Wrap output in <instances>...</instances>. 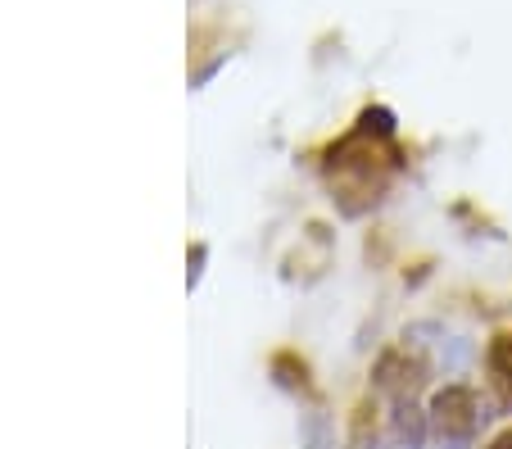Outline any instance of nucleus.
<instances>
[{
    "label": "nucleus",
    "mask_w": 512,
    "mask_h": 449,
    "mask_svg": "<svg viewBox=\"0 0 512 449\" xmlns=\"http://www.w3.org/2000/svg\"><path fill=\"white\" fill-rule=\"evenodd\" d=\"M431 427L445 440H467L476 427H481V400H476L472 386H445V391L431 395V409H426Z\"/></svg>",
    "instance_id": "obj_1"
},
{
    "label": "nucleus",
    "mask_w": 512,
    "mask_h": 449,
    "mask_svg": "<svg viewBox=\"0 0 512 449\" xmlns=\"http://www.w3.org/2000/svg\"><path fill=\"white\" fill-rule=\"evenodd\" d=\"M485 363H490L494 386H499V391L512 400V332L494 336V341H490V354H485Z\"/></svg>",
    "instance_id": "obj_3"
},
{
    "label": "nucleus",
    "mask_w": 512,
    "mask_h": 449,
    "mask_svg": "<svg viewBox=\"0 0 512 449\" xmlns=\"http://www.w3.org/2000/svg\"><path fill=\"white\" fill-rule=\"evenodd\" d=\"M377 391H386V395H395L399 404L404 400H413V391L422 386V377H426V363L417 359V354H408V350H386L377 359Z\"/></svg>",
    "instance_id": "obj_2"
},
{
    "label": "nucleus",
    "mask_w": 512,
    "mask_h": 449,
    "mask_svg": "<svg viewBox=\"0 0 512 449\" xmlns=\"http://www.w3.org/2000/svg\"><path fill=\"white\" fill-rule=\"evenodd\" d=\"M490 449H512V431H503L499 440H490Z\"/></svg>",
    "instance_id": "obj_4"
}]
</instances>
